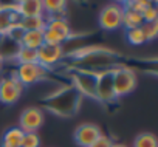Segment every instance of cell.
<instances>
[{"instance_id":"6","label":"cell","mask_w":158,"mask_h":147,"mask_svg":"<svg viewBox=\"0 0 158 147\" xmlns=\"http://www.w3.org/2000/svg\"><path fill=\"white\" fill-rule=\"evenodd\" d=\"M14 75L23 87H28V85H34L40 81H45L48 76V70L44 68L42 65H39L37 62L36 63H22V65H17Z\"/></svg>"},{"instance_id":"28","label":"cell","mask_w":158,"mask_h":147,"mask_svg":"<svg viewBox=\"0 0 158 147\" xmlns=\"http://www.w3.org/2000/svg\"><path fill=\"white\" fill-rule=\"evenodd\" d=\"M112 147H127V145L126 144H121V142H113Z\"/></svg>"},{"instance_id":"15","label":"cell","mask_w":158,"mask_h":147,"mask_svg":"<svg viewBox=\"0 0 158 147\" xmlns=\"http://www.w3.org/2000/svg\"><path fill=\"white\" fill-rule=\"evenodd\" d=\"M42 5H44V14H47L48 19L65 17L67 2H64V0H42Z\"/></svg>"},{"instance_id":"25","label":"cell","mask_w":158,"mask_h":147,"mask_svg":"<svg viewBox=\"0 0 158 147\" xmlns=\"http://www.w3.org/2000/svg\"><path fill=\"white\" fill-rule=\"evenodd\" d=\"M141 16H143V20H144V23H150V22H158V10H156V6L152 3L150 6H147L143 13H141Z\"/></svg>"},{"instance_id":"13","label":"cell","mask_w":158,"mask_h":147,"mask_svg":"<svg viewBox=\"0 0 158 147\" xmlns=\"http://www.w3.org/2000/svg\"><path fill=\"white\" fill-rule=\"evenodd\" d=\"M20 14L17 13V2L3 5L0 3V36H6L8 31L19 25Z\"/></svg>"},{"instance_id":"23","label":"cell","mask_w":158,"mask_h":147,"mask_svg":"<svg viewBox=\"0 0 158 147\" xmlns=\"http://www.w3.org/2000/svg\"><path fill=\"white\" fill-rule=\"evenodd\" d=\"M141 30H143V33H144L146 42H147V40H153V39H155V37L158 36V22L143 23Z\"/></svg>"},{"instance_id":"20","label":"cell","mask_w":158,"mask_h":147,"mask_svg":"<svg viewBox=\"0 0 158 147\" xmlns=\"http://www.w3.org/2000/svg\"><path fill=\"white\" fill-rule=\"evenodd\" d=\"M14 59H16V62L19 65H22V63H36L37 62V51L25 48V47H20Z\"/></svg>"},{"instance_id":"10","label":"cell","mask_w":158,"mask_h":147,"mask_svg":"<svg viewBox=\"0 0 158 147\" xmlns=\"http://www.w3.org/2000/svg\"><path fill=\"white\" fill-rule=\"evenodd\" d=\"M64 57H65V53H64V47H60V45H47V43H44L37 50V63L42 65L47 70L57 65Z\"/></svg>"},{"instance_id":"7","label":"cell","mask_w":158,"mask_h":147,"mask_svg":"<svg viewBox=\"0 0 158 147\" xmlns=\"http://www.w3.org/2000/svg\"><path fill=\"white\" fill-rule=\"evenodd\" d=\"M23 88L25 87L17 81L14 73L10 76H3L0 79V102L6 104V105L16 104L20 99Z\"/></svg>"},{"instance_id":"18","label":"cell","mask_w":158,"mask_h":147,"mask_svg":"<svg viewBox=\"0 0 158 147\" xmlns=\"http://www.w3.org/2000/svg\"><path fill=\"white\" fill-rule=\"evenodd\" d=\"M143 23H144V20H143L141 13H136L130 8L123 6V27L126 30L139 28V27H143Z\"/></svg>"},{"instance_id":"22","label":"cell","mask_w":158,"mask_h":147,"mask_svg":"<svg viewBox=\"0 0 158 147\" xmlns=\"http://www.w3.org/2000/svg\"><path fill=\"white\" fill-rule=\"evenodd\" d=\"M126 39L130 45H143L146 42V37H144V33L139 28H132V30H126Z\"/></svg>"},{"instance_id":"16","label":"cell","mask_w":158,"mask_h":147,"mask_svg":"<svg viewBox=\"0 0 158 147\" xmlns=\"http://www.w3.org/2000/svg\"><path fill=\"white\" fill-rule=\"evenodd\" d=\"M25 132L20 127H10L2 136V147H22Z\"/></svg>"},{"instance_id":"24","label":"cell","mask_w":158,"mask_h":147,"mask_svg":"<svg viewBox=\"0 0 158 147\" xmlns=\"http://www.w3.org/2000/svg\"><path fill=\"white\" fill-rule=\"evenodd\" d=\"M153 2H149V0H130V2H126L123 6H126V8H130V10H133V11H136V13H143L147 6H150Z\"/></svg>"},{"instance_id":"17","label":"cell","mask_w":158,"mask_h":147,"mask_svg":"<svg viewBox=\"0 0 158 147\" xmlns=\"http://www.w3.org/2000/svg\"><path fill=\"white\" fill-rule=\"evenodd\" d=\"M44 45V33L42 31H25L20 40V47L30 50H39Z\"/></svg>"},{"instance_id":"19","label":"cell","mask_w":158,"mask_h":147,"mask_svg":"<svg viewBox=\"0 0 158 147\" xmlns=\"http://www.w3.org/2000/svg\"><path fill=\"white\" fill-rule=\"evenodd\" d=\"M47 23V17H20L19 27L23 31H44Z\"/></svg>"},{"instance_id":"4","label":"cell","mask_w":158,"mask_h":147,"mask_svg":"<svg viewBox=\"0 0 158 147\" xmlns=\"http://www.w3.org/2000/svg\"><path fill=\"white\" fill-rule=\"evenodd\" d=\"M136 87V75L130 67L119 65L113 68V88L116 98L126 96Z\"/></svg>"},{"instance_id":"26","label":"cell","mask_w":158,"mask_h":147,"mask_svg":"<svg viewBox=\"0 0 158 147\" xmlns=\"http://www.w3.org/2000/svg\"><path fill=\"white\" fill-rule=\"evenodd\" d=\"M40 145V138L37 133H25L22 147H39Z\"/></svg>"},{"instance_id":"21","label":"cell","mask_w":158,"mask_h":147,"mask_svg":"<svg viewBox=\"0 0 158 147\" xmlns=\"http://www.w3.org/2000/svg\"><path fill=\"white\" fill-rule=\"evenodd\" d=\"M133 147H158L156 136L153 133H149V132L139 133L133 141Z\"/></svg>"},{"instance_id":"3","label":"cell","mask_w":158,"mask_h":147,"mask_svg":"<svg viewBox=\"0 0 158 147\" xmlns=\"http://www.w3.org/2000/svg\"><path fill=\"white\" fill-rule=\"evenodd\" d=\"M44 43L47 45H64L67 40L71 39V30L65 17H54L47 19L44 28Z\"/></svg>"},{"instance_id":"27","label":"cell","mask_w":158,"mask_h":147,"mask_svg":"<svg viewBox=\"0 0 158 147\" xmlns=\"http://www.w3.org/2000/svg\"><path fill=\"white\" fill-rule=\"evenodd\" d=\"M112 144H113L112 138H109L107 135H101L90 147H112Z\"/></svg>"},{"instance_id":"14","label":"cell","mask_w":158,"mask_h":147,"mask_svg":"<svg viewBox=\"0 0 158 147\" xmlns=\"http://www.w3.org/2000/svg\"><path fill=\"white\" fill-rule=\"evenodd\" d=\"M17 13L20 17H42L44 5L42 0H20L17 2Z\"/></svg>"},{"instance_id":"8","label":"cell","mask_w":158,"mask_h":147,"mask_svg":"<svg viewBox=\"0 0 158 147\" xmlns=\"http://www.w3.org/2000/svg\"><path fill=\"white\" fill-rule=\"evenodd\" d=\"M99 27L106 31H115L123 27V5H107L99 13Z\"/></svg>"},{"instance_id":"11","label":"cell","mask_w":158,"mask_h":147,"mask_svg":"<svg viewBox=\"0 0 158 147\" xmlns=\"http://www.w3.org/2000/svg\"><path fill=\"white\" fill-rule=\"evenodd\" d=\"M19 122L25 133H36L44 124V112L37 107H28L20 113Z\"/></svg>"},{"instance_id":"12","label":"cell","mask_w":158,"mask_h":147,"mask_svg":"<svg viewBox=\"0 0 158 147\" xmlns=\"http://www.w3.org/2000/svg\"><path fill=\"white\" fill-rule=\"evenodd\" d=\"M102 135L101 129L96 124L92 122H85L77 125L74 130V141L79 147H90L99 136Z\"/></svg>"},{"instance_id":"2","label":"cell","mask_w":158,"mask_h":147,"mask_svg":"<svg viewBox=\"0 0 158 147\" xmlns=\"http://www.w3.org/2000/svg\"><path fill=\"white\" fill-rule=\"evenodd\" d=\"M81 102H82V96L73 85L60 87L44 98L45 108L53 115L62 118H70L76 115L79 107H81Z\"/></svg>"},{"instance_id":"9","label":"cell","mask_w":158,"mask_h":147,"mask_svg":"<svg viewBox=\"0 0 158 147\" xmlns=\"http://www.w3.org/2000/svg\"><path fill=\"white\" fill-rule=\"evenodd\" d=\"M96 99L109 104L116 99L115 88H113V70H106L98 73V82H96Z\"/></svg>"},{"instance_id":"1","label":"cell","mask_w":158,"mask_h":147,"mask_svg":"<svg viewBox=\"0 0 158 147\" xmlns=\"http://www.w3.org/2000/svg\"><path fill=\"white\" fill-rule=\"evenodd\" d=\"M71 59V70H84L90 73H102L106 70H113L119 67V54L102 45L79 47L74 51L65 54Z\"/></svg>"},{"instance_id":"29","label":"cell","mask_w":158,"mask_h":147,"mask_svg":"<svg viewBox=\"0 0 158 147\" xmlns=\"http://www.w3.org/2000/svg\"><path fill=\"white\" fill-rule=\"evenodd\" d=\"M3 65H5V60H3L2 57H0V71H2V70H3Z\"/></svg>"},{"instance_id":"5","label":"cell","mask_w":158,"mask_h":147,"mask_svg":"<svg viewBox=\"0 0 158 147\" xmlns=\"http://www.w3.org/2000/svg\"><path fill=\"white\" fill-rule=\"evenodd\" d=\"M71 81L73 87L81 93V96H87L92 99H96V82L98 75L84 70H71Z\"/></svg>"}]
</instances>
